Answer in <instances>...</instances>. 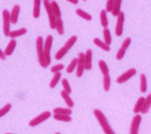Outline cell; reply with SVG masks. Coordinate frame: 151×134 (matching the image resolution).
I'll list each match as a JSON object with an SVG mask.
<instances>
[{
  "instance_id": "1",
  "label": "cell",
  "mask_w": 151,
  "mask_h": 134,
  "mask_svg": "<svg viewBox=\"0 0 151 134\" xmlns=\"http://www.w3.org/2000/svg\"><path fill=\"white\" fill-rule=\"evenodd\" d=\"M94 115H95V117H96V119L99 122V124L101 125V127H102V129H103V131L105 133H107V134H113L114 133V130L112 129L111 125L109 124L107 118L103 114V112H102L101 110H99V109H95Z\"/></svg>"
},
{
  "instance_id": "2",
  "label": "cell",
  "mask_w": 151,
  "mask_h": 134,
  "mask_svg": "<svg viewBox=\"0 0 151 134\" xmlns=\"http://www.w3.org/2000/svg\"><path fill=\"white\" fill-rule=\"evenodd\" d=\"M77 40H78V36L77 35L70 36L69 40H67V43L64 45V47H63L62 48H60V50L57 52V53H55V60H57V61L62 60V58H64L65 55H67L68 52H69L70 48L74 47V45L77 43Z\"/></svg>"
},
{
  "instance_id": "3",
  "label": "cell",
  "mask_w": 151,
  "mask_h": 134,
  "mask_svg": "<svg viewBox=\"0 0 151 134\" xmlns=\"http://www.w3.org/2000/svg\"><path fill=\"white\" fill-rule=\"evenodd\" d=\"M53 41V36L52 35H47L45 38V43H43V53H45V64L48 67V65L50 64V50H52Z\"/></svg>"
},
{
  "instance_id": "4",
  "label": "cell",
  "mask_w": 151,
  "mask_h": 134,
  "mask_svg": "<svg viewBox=\"0 0 151 134\" xmlns=\"http://www.w3.org/2000/svg\"><path fill=\"white\" fill-rule=\"evenodd\" d=\"M43 40L41 36H38L36 38V53H37V58H38V64L41 68L45 69L47 66L45 64V53H43Z\"/></svg>"
},
{
  "instance_id": "5",
  "label": "cell",
  "mask_w": 151,
  "mask_h": 134,
  "mask_svg": "<svg viewBox=\"0 0 151 134\" xmlns=\"http://www.w3.org/2000/svg\"><path fill=\"white\" fill-rule=\"evenodd\" d=\"M43 6L45 8V11H47V17H48V23H50V27L52 29L55 28V15L53 14L52 6H50V2L47 1V0H43Z\"/></svg>"
},
{
  "instance_id": "6",
  "label": "cell",
  "mask_w": 151,
  "mask_h": 134,
  "mask_svg": "<svg viewBox=\"0 0 151 134\" xmlns=\"http://www.w3.org/2000/svg\"><path fill=\"white\" fill-rule=\"evenodd\" d=\"M50 116H52V113H50V111L42 112V113L40 114L38 116H36L33 119H31L28 124L30 127H36V126L40 125V123H42V122H45V120H47Z\"/></svg>"
},
{
  "instance_id": "7",
  "label": "cell",
  "mask_w": 151,
  "mask_h": 134,
  "mask_svg": "<svg viewBox=\"0 0 151 134\" xmlns=\"http://www.w3.org/2000/svg\"><path fill=\"white\" fill-rule=\"evenodd\" d=\"M2 18H3V33L5 36L9 35L10 32V12L7 9H4L2 11Z\"/></svg>"
},
{
  "instance_id": "8",
  "label": "cell",
  "mask_w": 151,
  "mask_h": 134,
  "mask_svg": "<svg viewBox=\"0 0 151 134\" xmlns=\"http://www.w3.org/2000/svg\"><path fill=\"white\" fill-rule=\"evenodd\" d=\"M131 41H132V40H131L130 37L125 38V40L123 41L122 45H121V48H119L118 53H117V55H116V60L117 61H121L124 58V55H125L126 52H127L128 48L130 47Z\"/></svg>"
},
{
  "instance_id": "9",
  "label": "cell",
  "mask_w": 151,
  "mask_h": 134,
  "mask_svg": "<svg viewBox=\"0 0 151 134\" xmlns=\"http://www.w3.org/2000/svg\"><path fill=\"white\" fill-rule=\"evenodd\" d=\"M136 73H137L136 69H134V68H131V69H129L128 71H126L124 74H122L121 76H119L118 78H117L116 81H117L118 84H124V83L127 82L129 79H131L132 77L135 76Z\"/></svg>"
},
{
  "instance_id": "10",
  "label": "cell",
  "mask_w": 151,
  "mask_h": 134,
  "mask_svg": "<svg viewBox=\"0 0 151 134\" xmlns=\"http://www.w3.org/2000/svg\"><path fill=\"white\" fill-rule=\"evenodd\" d=\"M124 21H125V14H124V12L120 11V13H119L118 16H117V24H116V29H115V33L117 36L122 35Z\"/></svg>"
},
{
  "instance_id": "11",
  "label": "cell",
  "mask_w": 151,
  "mask_h": 134,
  "mask_svg": "<svg viewBox=\"0 0 151 134\" xmlns=\"http://www.w3.org/2000/svg\"><path fill=\"white\" fill-rule=\"evenodd\" d=\"M141 120H142V117L139 114H135V116L133 117L132 122H131V127H130V133L131 134H137L138 131H139V127H140V123Z\"/></svg>"
},
{
  "instance_id": "12",
  "label": "cell",
  "mask_w": 151,
  "mask_h": 134,
  "mask_svg": "<svg viewBox=\"0 0 151 134\" xmlns=\"http://www.w3.org/2000/svg\"><path fill=\"white\" fill-rule=\"evenodd\" d=\"M92 61H93V50L89 48L85 53V69L86 70L90 71L92 69Z\"/></svg>"
},
{
  "instance_id": "13",
  "label": "cell",
  "mask_w": 151,
  "mask_h": 134,
  "mask_svg": "<svg viewBox=\"0 0 151 134\" xmlns=\"http://www.w3.org/2000/svg\"><path fill=\"white\" fill-rule=\"evenodd\" d=\"M19 13H20V6L19 5H14L13 8L10 12V21L11 23H16L18 20V16H19Z\"/></svg>"
},
{
  "instance_id": "14",
  "label": "cell",
  "mask_w": 151,
  "mask_h": 134,
  "mask_svg": "<svg viewBox=\"0 0 151 134\" xmlns=\"http://www.w3.org/2000/svg\"><path fill=\"white\" fill-rule=\"evenodd\" d=\"M15 48H16V40H15V38H11V40L8 43L5 50H4V53H5L6 57L11 55L14 50H15Z\"/></svg>"
},
{
  "instance_id": "15",
  "label": "cell",
  "mask_w": 151,
  "mask_h": 134,
  "mask_svg": "<svg viewBox=\"0 0 151 134\" xmlns=\"http://www.w3.org/2000/svg\"><path fill=\"white\" fill-rule=\"evenodd\" d=\"M40 4H41V0H33L32 16L35 19L40 17Z\"/></svg>"
},
{
  "instance_id": "16",
  "label": "cell",
  "mask_w": 151,
  "mask_h": 134,
  "mask_svg": "<svg viewBox=\"0 0 151 134\" xmlns=\"http://www.w3.org/2000/svg\"><path fill=\"white\" fill-rule=\"evenodd\" d=\"M93 43H94V45H95L99 47L100 48H101V50H105V52H110V50H111L110 45H107V43H105L104 40H101L100 38H94Z\"/></svg>"
},
{
  "instance_id": "17",
  "label": "cell",
  "mask_w": 151,
  "mask_h": 134,
  "mask_svg": "<svg viewBox=\"0 0 151 134\" xmlns=\"http://www.w3.org/2000/svg\"><path fill=\"white\" fill-rule=\"evenodd\" d=\"M55 29H57V32L60 35H63L65 33V26H64V22H63L62 17L55 18Z\"/></svg>"
},
{
  "instance_id": "18",
  "label": "cell",
  "mask_w": 151,
  "mask_h": 134,
  "mask_svg": "<svg viewBox=\"0 0 151 134\" xmlns=\"http://www.w3.org/2000/svg\"><path fill=\"white\" fill-rule=\"evenodd\" d=\"M26 32H27V29L26 28H19V29H15V30H10L8 36L10 38H16L19 37V36H22Z\"/></svg>"
},
{
  "instance_id": "19",
  "label": "cell",
  "mask_w": 151,
  "mask_h": 134,
  "mask_svg": "<svg viewBox=\"0 0 151 134\" xmlns=\"http://www.w3.org/2000/svg\"><path fill=\"white\" fill-rule=\"evenodd\" d=\"M60 96H62V98L64 99L65 103L67 104L68 107H70V108H73V107H74V105H75L74 101H73V99L70 98L69 93H67V92H65L64 90H63V91L60 92Z\"/></svg>"
},
{
  "instance_id": "20",
  "label": "cell",
  "mask_w": 151,
  "mask_h": 134,
  "mask_svg": "<svg viewBox=\"0 0 151 134\" xmlns=\"http://www.w3.org/2000/svg\"><path fill=\"white\" fill-rule=\"evenodd\" d=\"M60 79H62V73H60V72L53 73V77H52V79L50 80V89H53L55 87H57V85L58 84V82L60 81Z\"/></svg>"
},
{
  "instance_id": "21",
  "label": "cell",
  "mask_w": 151,
  "mask_h": 134,
  "mask_svg": "<svg viewBox=\"0 0 151 134\" xmlns=\"http://www.w3.org/2000/svg\"><path fill=\"white\" fill-rule=\"evenodd\" d=\"M150 107H151V94H149L145 98L144 103H143V107H142V109H141V113L146 114L148 111H149Z\"/></svg>"
},
{
  "instance_id": "22",
  "label": "cell",
  "mask_w": 151,
  "mask_h": 134,
  "mask_svg": "<svg viewBox=\"0 0 151 134\" xmlns=\"http://www.w3.org/2000/svg\"><path fill=\"white\" fill-rule=\"evenodd\" d=\"M53 118L57 121H62V122H70L73 120L72 116L65 114H53Z\"/></svg>"
},
{
  "instance_id": "23",
  "label": "cell",
  "mask_w": 151,
  "mask_h": 134,
  "mask_svg": "<svg viewBox=\"0 0 151 134\" xmlns=\"http://www.w3.org/2000/svg\"><path fill=\"white\" fill-rule=\"evenodd\" d=\"M121 3H122V0H114V6L113 10H112V15L113 16H118V14L121 11Z\"/></svg>"
},
{
  "instance_id": "24",
  "label": "cell",
  "mask_w": 151,
  "mask_h": 134,
  "mask_svg": "<svg viewBox=\"0 0 151 134\" xmlns=\"http://www.w3.org/2000/svg\"><path fill=\"white\" fill-rule=\"evenodd\" d=\"M103 36H104V41L108 45H111L112 43V36H111V31L108 27H105L103 29Z\"/></svg>"
},
{
  "instance_id": "25",
  "label": "cell",
  "mask_w": 151,
  "mask_h": 134,
  "mask_svg": "<svg viewBox=\"0 0 151 134\" xmlns=\"http://www.w3.org/2000/svg\"><path fill=\"white\" fill-rule=\"evenodd\" d=\"M76 13H77L78 15H79L81 18L85 19V20H87V21H91V20H92L91 14H89L88 12L84 11V10H83V9H81V8H78L77 10H76Z\"/></svg>"
},
{
  "instance_id": "26",
  "label": "cell",
  "mask_w": 151,
  "mask_h": 134,
  "mask_svg": "<svg viewBox=\"0 0 151 134\" xmlns=\"http://www.w3.org/2000/svg\"><path fill=\"white\" fill-rule=\"evenodd\" d=\"M144 100H145L144 97H140V98L137 100V102H136L135 106H134V109H133V112L135 114L140 113L141 112V109H142V107H143V103H144Z\"/></svg>"
},
{
  "instance_id": "27",
  "label": "cell",
  "mask_w": 151,
  "mask_h": 134,
  "mask_svg": "<svg viewBox=\"0 0 151 134\" xmlns=\"http://www.w3.org/2000/svg\"><path fill=\"white\" fill-rule=\"evenodd\" d=\"M72 108L68 107V108H62V107H58V108L53 109V113L55 114H65V115H72Z\"/></svg>"
},
{
  "instance_id": "28",
  "label": "cell",
  "mask_w": 151,
  "mask_h": 134,
  "mask_svg": "<svg viewBox=\"0 0 151 134\" xmlns=\"http://www.w3.org/2000/svg\"><path fill=\"white\" fill-rule=\"evenodd\" d=\"M100 20H101V24L104 28L108 27V17H107V11L105 9L100 12Z\"/></svg>"
},
{
  "instance_id": "29",
  "label": "cell",
  "mask_w": 151,
  "mask_h": 134,
  "mask_svg": "<svg viewBox=\"0 0 151 134\" xmlns=\"http://www.w3.org/2000/svg\"><path fill=\"white\" fill-rule=\"evenodd\" d=\"M50 6H52V12L55 15V17H62V12H60V9L58 7V4L57 3V1H52L50 2Z\"/></svg>"
},
{
  "instance_id": "30",
  "label": "cell",
  "mask_w": 151,
  "mask_h": 134,
  "mask_svg": "<svg viewBox=\"0 0 151 134\" xmlns=\"http://www.w3.org/2000/svg\"><path fill=\"white\" fill-rule=\"evenodd\" d=\"M140 91L141 93H145L147 91V81H146L145 74L140 75Z\"/></svg>"
},
{
  "instance_id": "31",
  "label": "cell",
  "mask_w": 151,
  "mask_h": 134,
  "mask_svg": "<svg viewBox=\"0 0 151 134\" xmlns=\"http://www.w3.org/2000/svg\"><path fill=\"white\" fill-rule=\"evenodd\" d=\"M110 87H111V78L109 75L107 76H103V89L105 92H109L110 91Z\"/></svg>"
},
{
  "instance_id": "32",
  "label": "cell",
  "mask_w": 151,
  "mask_h": 134,
  "mask_svg": "<svg viewBox=\"0 0 151 134\" xmlns=\"http://www.w3.org/2000/svg\"><path fill=\"white\" fill-rule=\"evenodd\" d=\"M77 65H78V60H77V58H73V60L70 61V65L68 66V68H67V73H68V74H72V73L76 70V68H77Z\"/></svg>"
},
{
  "instance_id": "33",
  "label": "cell",
  "mask_w": 151,
  "mask_h": 134,
  "mask_svg": "<svg viewBox=\"0 0 151 134\" xmlns=\"http://www.w3.org/2000/svg\"><path fill=\"white\" fill-rule=\"evenodd\" d=\"M99 68H100V70H101L103 76H107V75H109V68L104 61H100L99 62Z\"/></svg>"
},
{
  "instance_id": "34",
  "label": "cell",
  "mask_w": 151,
  "mask_h": 134,
  "mask_svg": "<svg viewBox=\"0 0 151 134\" xmlns=\"http://www.w3.org/2000/svg\"><path fill=\"white\" fill-rule=\"evenodd\" d=\"M85 70H86L85 69V65L84 64H79V63H78L77 68H76V74H77V77L81 78L83 76V74H84Z\"/></svg>"
},
{
  "instance_id": "35",
  "label": "cell",
  "mask_w": 151,
  "mask_h": 134,
  "mask_svg": "<svg viewBox=\"0 0 151 134\" xmlns=\"http://www.w3.org/2000/svg\"><path fill=\"white\" fill-rule=\"evenodd\" d=\"M62 85H63V88H64L65 92H67V93H69V94L72 93V88H70V83L67 79H62Z\"/></svg>"
},
{
  "instance_id": "36",
  "label": "cell",
  "mask_w": 151,
  "mask_h": 134,
  "mask_svg": "<svg viewBox=\"0 0 151 134\" xmlns=\"http://www.w3.org/2000/svg\"><path fill=\"white\" fill-rule=\"evenodd\" d=\"M11 104L10 103H8V104H6L5 106H3L1 109H0V118L1 117H3V116H5L7 113H8L9 111H10V109H11Z\"/></svg>"
},
{
  "instance_id": "37",
  "label": "cell",
  "mask_w": 151,
  "mask_h": 134,
  "mask_svg": "<svg viewBox=\"0 0 151 134\" xmlns=\"http://www.w3.org/2000/svg\"><path fill=\"white\" fill-rule=\"evenodd\" d=\"M65 68V66L63 64H57L55 66H52V69H50V71H52V73H57V72H60V71H63Z\"/></svg>"
},
{
  "instance_id": "38",
  "label": "cell",
  "mask_w": 151,
  "mask_h": 134,
  "mask_svg": "<svg viewBox=\"0 0 151 134\" xmlns=\"http://www.w3.org/2000/svg\"><path fill=\"white\" fill-rule=\"evenodd\" d=\"M114 6V0H107L106 3V11L107 12H112Z\"/></svg>"
},
{
  "instance_id": "39",
  "label": "cell",
  "mask_w": 151,
  "mask_h": 134,
  "mask_svg": "<svg viewBox=\"0 0 151 134\" xmlns=\"http://www.w3.org/2000/svg\"><path fill=\"white\" fill-rule=\"evenodd\" d=\"M6 58V55H5V53H4L3 50L0 48V60H5Z\"/></svg>"
},
{
  "instance_id": "40",
  "label": "cell",
  "mask_w": 151,
  "mask_h": 134,
  "mask_svg": "<svg viewBox=\"0 0 151 134\" xmlns=\"http://www.w3.org/2000/svg\"><path fill=\"white\" fill-rule=\"evenodd\" d=\"M65 1L70 2V3L74 4V5H77V4L79 3V0H65Z\"/></svg>"
},
{
  "instance_id": "41",
  "label": "cell",
  "mask_w": 151,
  "mask_h": 134,
  "mask_svg": "<svg viewBox=\"0 0 151 134\" xmlns=\"http://www.w3.org/2000/svg\"><path fill=\"white\" fill-rule=\"evenodd\" d=\"M83 1H86V0H83Z\"/></svg>"
},
{
  "instance_id": "42",
  "label": "cell",
  "mask_w": 151,
  "mask_h": 134,
  "mask_svg": "<svg viewBox=\"0 0 151 134\" xmlns=\"http://www.w3.org/2000/svg\"><path fill=\"white\" fill-rule=\"evenodd\" d=\"M47 1H50V0H47Z\"/></svg>"
}]
</instances>
